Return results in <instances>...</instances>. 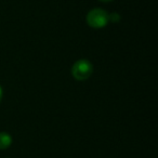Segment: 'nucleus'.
<instances>
[{"label": "nucleus", "instance_id": "f257e3e1", "mask_svg": "<svg viewBox=\"0 0 158 158\" xmlns=\"http://www.w3.org/2000/svg\"><path fill=\"white\" fill-rule=\"evenodd\" d=\"M93 73V66L88 60H78L74 63L72 67V75L79 81L87 80Z\"/></svg>", "mask_w": 158, "mask_h": 158}, {"label": "nucleus", "instance_id": "423d86ee", "mask_svg": "<svg viewBox=\"0 0 158 158\" xmlns=\"http://www.w3.org/2000/svg\"><path fill=\"white\" fill-rule=\"evenodd\" d=\"M100 1H102V2H110L112 0H100Z\"/></svg>", "mask_w": 158, "mask_h": 158}, {"label": "nucleus", "instance_id": "39448f33", "mask_svg": "<svg viewBox=\"0 0 158 158\" xmlns=\"http://www.w3.org/2000/svg\"><path fill=\"white\" fill-rule=\"evenodd\" d=\"M2 94H3V92H2V88L0 87V101H1V99H2Z\"/></svg>", "mask_w": 158, "mask_h": 158}, {"label": "nucleus", "instance_id": "7ed1b4c3", "mask_svg": "<svg viewBox=\"0 0 158 158\" xmlns=\"http://www.w3.org/2000/svg\"><path fill=\"white\" fill-rule=\"evenodd\" d=\"M12 144V136L7 132H0V149H7Z\"/></svg>", "mask_w": 158, "mask_h": 158}, {"label": "nucleus", "instance_id": "f03ea898", "mask_svg": "<svg viewBox=\"0 0 158 158\" xmlns=\"http://www.w3.org/2000/svg\"><path fill=\"white\" fill-rule=\"evenodd\" d=\"M87 23L92 28H103L107 25L108 21V13L105 10L101 8H95L87 14Z\"/></svg>", "mask_w": 158, "mask_h": 158}, {"label": "nucleus", "instance_id": "20e7f679", "mask_svg": "<svg viewBox=\"0 0 158 158\" xmlns=\"http://www.w3.org/2000/svg\"><path fill=\"white\" fill-rule=\"evenodd\" d=\"M108 21H110V22H113V23L119 22V21H120V15H119L118 13H116V12L108 14Z\"/></svg>", "mask_w": 158, "mask_h": 158}]
</instances>
